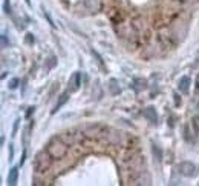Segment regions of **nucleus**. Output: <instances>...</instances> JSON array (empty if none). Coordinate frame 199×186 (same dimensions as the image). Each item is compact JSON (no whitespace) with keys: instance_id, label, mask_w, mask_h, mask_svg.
Masks as SVG:
<instances>
[{"instance_id":"11","label":"nucleus","mask_w":199,"mask_h":186,"mask_svg":"<svg viewBox=\"0 0 199 186\" xmlns=\"http://www.w3.org/2000/svg\"><path fill=\"white\" fill-rule=\"evenodd\" d=\"M3 9L6 14H11V5H9V0H5L3 2Z\"/></svg>"},{"instance_id":"12","label":"nucleus","mask_w":199,"mask_h":186,"mask_svg":"<svg viewBox=\"0 0 199 186\" xmlns=\"http://www.w3.org/2000/svg\"><path fill=\"white\" fill-rule=\"evenodd\" d=\"M115 85H116V80H110V89H112V92H113V94L119 92V88L116 89V88H115Z\"/></svg>"},{"instance_id":"4","label":"nucleus","mask_w":199,"mask_h":186,"mask_svg":"<svg viewBox=\"0 0 199 186\" xmlns=\"http://www.w3.org/2000/svg\"><path fill=\"white\" fill-rule=\"evenodd\" d=\"M69 91L71 92H74V91H77L78 88H80V85H81V74L80 72H75L72 77H71V82H69Z\"/></svg>"},{"instance_id":"17","label":"nucleus","mask_w":199,"mask_h":186,"mask_svg":"<svg viewBox=\"0 0 199 186\" xmlns=\"http://www.w3.org/2000/svg\"><path fill=\"white\" fill-rule=\"evenodd\" d=\"M195 89H196V91H199V75L196 77V83H195Z\"/></svg>"},{"instance_id":"16","label":"nucleus","mask_w":199,"mask_h":186,"mask_svg":"<svg viewBox=\"0 0 199 186\" xmlns=\"http://www.w3.org/2000/svg\"><path fill=\"white\" fill-rule=\"evenodd\" d=\"M2 46H3V48H6V35H5V34L2 35Z\"/></svg>"},{"instance_id":"7","label":"nucleus","mask_w":199,"mask_h":186,"mask_svg":"<svg viewBox=\"0 0 199 186\" xmlns=\"http://www.w3.org/2000/svg\"><path fill=\"white\" fill-rule=\"evenodd\" d=\"M19 178V168H12L8 174V184H16Z\"/></svg>"},{"instance_id":"9","label":"nucleus","mask_w":199,"mask_h":186,"mask_svg":"<svg viewBox=\"0 0 199 186\" xmlns=\"http://www.w3.org/2000/svg\"><path fill=\"white\" fill-rule=\"evenodd\" d=\"M152 151H153V155L156 157V160L161 162V160H162V152H161V149H159V146H158V145H153Z\"/></svg>"},{"instance_id":"13","label":"nucleus","mask_w":199,"mask_h":186,"mask_svg":"<svg viewBox=\"0 0 199 186\" xmlns=\"http://www.w3.org/2000/svg\"><path fill=\"white\" fill-rule=\"evenodd\" d=\"M26 43H34V37H32V34H28V35H26Z\"/></svg>"},{"instance_id":"6","label":"nucleus","mask_w":199,"mask_h":186,"mask_svg":"<svg viewBox=\"0 0 199 186\" xmlns=\"http://www.w3.org/2000/svg\"><path fill=\"white\" fill-rule=\"evenodd\" d=\"M68 99H69V92H64V94H61V96H60V100H58L57 105L54 106V109H52V114H55V112L61 108V106H63L66 102H68Z\"/></svg>"},{"instance_id":"5","label":"nucleus","mask_w":199,"mask_h":186,"mask_svg":"<svg viewBox=\"0 0 199 186\" xmlns=\"http://www.w3.org/2000/svg\"><path fill=\"white\" fill-rule=\"evenodd\" d=\"M144 117L147 118L149 122H152V123H156V122H158L156 111H155V108H152V106H149V108H145V111H144Z\"/></svg>"},{"instance_id":"15","label":"nucleus","mask_w":199,"mask_h":186,"mask_svg":"<svg viewBox=\"0 0 199 186\" xmlns=\"http://www.w3.org/2000/svg\"><path fill=\"white\" fill-rule=\"evenodd\" d=\"M19 122H20V120H16V123H14V129H12V136H14L16 132H17V128H19Z\"/></svg>"},{"instance_id":"1","label":"nucleus","mask_w":199,"mask_h":186,"mask_svg":"<svg viewBox=\"0 0 199 186\" xmlns=\"http://www.w3.org/2000/svg\"><path fill=\"white\" fill-rule=\"evenodd\" d=\"M46 151L54 158H61L66 152H68V142H66V139L63 136L61 137H54L46 145Z\"/></svg>"},{"instance_id":"3","label":"nucleus","mask_w":199,"mask_h":186,"mask_svg":"<svg viewBox=\"0 0 199 186\" xmlns=\"http://www.w3.org/2000/svg\"><path fill=\"white\" fill-rule=\"evenodd\" d=\"M195 171H196V166L192 163V162H182L179 165V172L185 177H192L195 175Z\"/></svg>"},{"instance_id":"14","label":"nucleus","mask_w":199,"mask_h":186,"mask_svg":"<svg viewBox=\"0 0 199 186\" xmlns=\"http://www.w3.org/2000/svg\"><path fill=\"white\" fill-rule=\"evenodd\" d=\"M12 157H14V148L12 145H9V160H12Z\"/></svg>"},{"instance_id":"2","label":"nucleus","mask_w":199,"mask_h":186,"mask_svg":"<svg viewBox=\"0 0 199 186\" xmlns=\"http://www.w3.org/2000/svg\"><path fill=\"white\" fill-rule=\"evenodd\" d=\"M52 160H54V157H52L46 149L42 151V152H38L37 157H35V160H34V169H35V174H42V172H46L51 165H52Z\"/></svg>"},{"instance_id":"10","label":"nucleus","mask_w":199,"mask_h":186,"mask_svg":"<svg viewBox=\"0 0 199 186\" xmlns=\"http://www.w3.org/2000/svg\"><path fill=\"white\" fill-rule=\"evenodd\" d=\"M19 83H20L19 78H12V80L8 83V85H9V89H16V88L19 86Z\"/></svg>"},{"instance_id":"8","label":"nucleus","mask_w":199,"mask_h":186,"mask_svg":"<svg viewBox=\"0 0 199 186\" xmlns=\"http://www.w3.org/2000/svg\"><path fill=\"white\" fill-rule=\"evenodd\" d=\"M189 88H190V78L189 77H181L179 80V91L181 92H189Z\"/></svg>"}]
</instances>
